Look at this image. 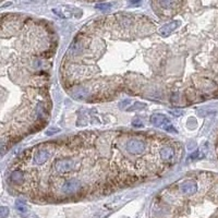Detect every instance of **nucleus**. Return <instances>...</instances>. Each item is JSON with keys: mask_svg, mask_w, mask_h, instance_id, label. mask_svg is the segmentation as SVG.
I'll list each match as a JSON object with an SVG mask.
<instances>
[{"mask_svg": "<svg viewBox=\"0 0 218 218\" xmlns=\"http://www.w3.org/2000/svg\"><path fill=\"white\" fill-rule=\"evenodd\" d=\"M78 167V161L73 158H58L55 159L52 168L58 175H67Z\"/></svg>", "mask_w": 218, "mask_h": 218, "instance_id": "obj_1", "label": "nucleus"}, {"mask_svg": "<svg viewBox=\"0 0 218 218\" xmlns=\"http://www.w3.org/2000/svg\"><path fill=\"white\" fill-rule=\"evenodd\" d=\"M151 122L154 126L158 127V128L163 129L165 131L170 132V133H177V130L173 128V126L171 124L170 120L168 119L165 115L161 114H155L151 117Z\"/></svg>", "mask_w": 218, "mask_h": 218, "instance_id": "obj_2", "label": "nucleus"}, {"mask_svg": "<svg viewBox=\"0 0 218 218\" xmlns=\"http://www.w3.org/2000/svg\"><path fill=\"white\" fill-rule=\"evenodd\" d=\"M145 148H146L145 143L138 139H131L127 141L126 143V149L131 155H140L145 151Z\"/></svg>", "mask_w": 218, "mask_h": 218, "instance_id": "obj_3", "label": "nucleus"}, {"mask_svg": "<svg viewBox=\"0 0 218 218\" xmlns=\"http://www.w3.org/2000/svg\"><path fill=\"white\" fill-rule=\"evenodd\" d=\"M180 192L184 195L195 194L199 191V185L196 184L194 180H185L179 185Z\"/></svg>", "mask_w": 218, "mask_h": 218, "instance_id": "obj_4", "label": "nucleus"}, {"mask_svg": "<svg viewBox=\"0 0 218 218\" xmlns=\"http://www.w3.org/2000/svg\"><path fill=\"white\" fill-rule=\"evenodd\" d=\"M49 158H50V152L48 148L44 147V148H40L36 152L35 156H34V163L37 166H43L47 163Z\"/></svg>", "mask_w": 218, "mask_h": 218, "instance_id": "obj_5", "label": "nucleus"}, {"mask_svg": "<svg viewBox=\"0 0 218 218\" xmlns=\"http://www.w3.org/2000/svg\"><path fill=\"white\" fill-rule=\"evenodd\" d=\"M159 156L160 158L165 161H169L171 159H173L175 157V149L171 146H168V145H165L159 149Z\"/></svg>", "mask_w": 218, "mask_h": 218, "instance_id": "obj_6", "label": "nucleus"}, {"mask_svg": "<svg viewBox=\"0 0 218 218\" xmlns=\"http://www.w3.org/2000/svg\"><path fill=\"white\" fill-rule=\"evenodd\" d=\"M179 25H180V22L179 21H173V22H171V23L164 25V26H163L160 28V30H159V33H160L163 36L170 35V34L172 33L173 31L176 30V28L178 26H179Z\"/></svg>", "mask_w": 218, "mask_h": 218, "instance_id": "obj_7", "label": "nucleus"}, {"mask_svg": "<svg viewBox=\"0 0 218 218\" xmlns=\"http://www.w3.org/2000/svg\"><path fill=\"white\" fill-rule=\"evenodd\" d=\"M95 8L102 10V11H108L109 9H111V4H109V3H98V4L95 6Z\"/></svg>", "mask_w": 218, "mask_h": 218, "instance_id": "obj_8", "label": "nucleus"}, {"mask_svg": "<svg viewBox=\"0 0 218 218\" xmlns=\"http://www.w3.org/2000/svg\"><path fill=\"white\" fill-rule=\"evenodd\" d=\"M15 205H16V208H18L20 212H25V211H26V206H25V203H24L23 201L18 200L16 201V203H15Z\"/></svg>", "mask_w": 218, "mask_h": 218, "instance_id": "obj_9", "label": "nucleus"}, {"mask_svg": "<svg viewBox=\"0 0 218 218\" xmlns=\"http://www.w3.org/2000/svg\"><path fill=\"white\" fill-rule=\"evenodd\" d=\"M0 215H1V218H6L7 215H9V208L6 206H1V208H0Z\"/></svg>", "mask_w": 218, "mask_h": 218, "instance_id": "obj_10", "label": "nucleus"}, {"mask_svg": "<svg viewBox=\"0 0 218 218\" xmlns=\"http://www.w3.org/2000/svg\"><path fill=\"white\" fill-rule=\"evenodd\" d=\"M202 154H201V152L200 151H195L194 153H193V154H191V155H190V157H189V159H195L196 158V157H202Z\"/></svg>", "mask_w": 218, "mask_h": 218, "instance_id": "obj_11", "label": "nucleus"}, {"mask_svg": "<svg viewBox=\"0 0 218 218\" xmlns=\"http://www.w3.org/2000/svg\"><path fill=\"white\" fill-rule=\"evenodd\" d=\"M169 112H170L171 115H173L175 117H180L183 115V110H177V109L176 110H170Z\"/></svg>", "mask_w": 218, "mask_h": 218, "instance_id": "obj_12", "label": "nucleus"}, {"mask_svg": "<svg viewBox=\"0 0 218 218\" xmlns=\"http://www.w3.org/2000/svg\"><path fill=\"white\" fill-rule=\"evenodd\" d=\"M132 124L134 127H143V124H142V121H140L139 119H135L133 120V122H132Z\"/></svg>", "mask_w": 218, "mask_h": 218, "instance_id": "obj_13", "label": "nucleus"}, {"mask_svg": "<svg viewBox=\"0 0 218 218\" xmlns=\"http://www.w3.org/2000/svg\"><path fill=\"white\" fill-rule=\"evenodd\" d=\"M59 130L58 129H54V130H48L46 133H47V135H50V134H54V132H58Z\"/></svg>", "mask_w": 218, "mask_h": 218, "instance_id": "obj_14", "label": "nucleus"}]
</instances>
